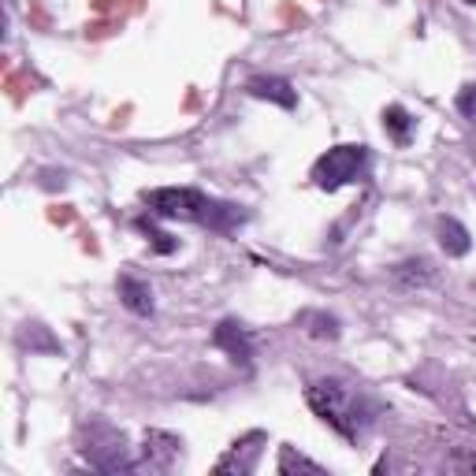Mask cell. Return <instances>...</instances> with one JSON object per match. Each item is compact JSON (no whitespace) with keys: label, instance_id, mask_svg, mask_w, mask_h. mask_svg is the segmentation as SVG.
I'll use <instances>...</instances> for the list:
<instances>
[{"label":"cell","instance_id":"1","mask_svg":"<svg viewBox=\"0 0 476 476\" xmlns=\"http://www.w3.org/2000/svg\"><path fill=\"white\" fill-rule=\"evenodd\" d=\"M306 402L313 406V413L327 420L339 435H346V439H361L368 432L376 417V402L368 399L365 391L350 387V383L342 380H316L306 387Z\"/></svg>","mask_w":476,"mask_h":476},{"label":"cell","instance_id":"2","mask_svg":"<svg viewBox=\"0 0 476 476\" xmlns=\"http://www.w3.org/2000/svg\"><path fill=\"white\" fill-rule=\"evenodd\" d=\"M145 205H149V213L161 216V220H190V223H205V227H213V231H231L234 223L246 220L242 208L208 201L201 190H190V187L145 190Z\"/></svg>","mask_w":476,"mask_h":476},{"label":"cell","instance_id":"3","mask_svg":"<svg viewBox=\"0 0 476 476\" xmlns=\"http://www.w3.org/2000/svg\"><path fill=\"white\" fill-rule=\"evenodd\" d=\"M86 443H82V454L89 458V465L101 469V472H123V469H138L134 461L127 458V443H123V432H115L112 425H101L94 420L89 428H82Z\"/></svg>","mask_w":476,"mask_h":476},{"label":"cell","instance_id":"4","mask_svg":"<svg viewBox=\"0 0 476 476\" xmlns=\"http://www.w3.org/2000/svg\"><path fill=\"white\" fill-rule=\"evenodd\" d=\"M365 164H368L365 145H335V149H327L320 161L313 164V179L320 190H339V187H346V182H353L361 175Z\"/></svg>","mask_w":476,"mask_h":476},{"label":"cell","instance_id":"5","mask_svg":"<svg viewBox=\"0 0 476 476\" xmlns=\"http://www.w3.org/2000/svg\"><path fill=\"white\" fill-rule=\"evenodd\" d=\"M182 454V439L171 432H145V451H142V465L149 472H168Z\"/></svg>","mask_w":476,"mask_h":476},{"label":"cell","instance_id":"6","mask_svg":"<svg viewBox=\"0 0 476 476\" xmlns=\"http://www.w3.org/2000/svg\"><path fill=\"white\" fill-rule=\"evenodd\" d=\"M213 342L231 357L234 365H249V361H253V335H249L238 320H220L216 332H213Z\"/></svg>","mask_w":476,"mask_h":476},{"label":"cell","instance_id":"7","mask_svg":"<svg viewBox=\"0 0 476 476\" xmlns=\"http://www.w3.org/2000/svg\"><path fill=\"white\" fill-rule=\"evenodd\" d=\"M257 443H264V432H249L246 439H238L231 446V454L216 461V472H238V476L253 472L257 469V454H261Z\"/></svg>","mask_w":476,"mask_h":476},{"label":"cell","instance_id":"8","mask_svg":"<svg viewBox=\"0 0 476 476\" xmlns=\"http://www.w3.org/2000/svg\"><path fill=\"white\" fill-rule=\"evenodd\" d=\"M246 89L253 97H264V101H275L280 108H294L298 104V94H294V86L287 82V78H275V75H253L246 82Z\"/></svg>","mask_w":476,"mask_h":476},{"label":"cell","instance_id":"9","mask_svg":"<svg viewBox=\"0 0 476 476\" xmlns=\"http://www.w3.org/2000/svg\"><path fill=\"white\" fill-rule=\"evenodd\" d=\"M119 298H123V306L134 313V316H149L153 313V290L149 283L134 280V275H119Z\"/></svg>","mask_w":476,"mask_h":476},{"label":"cell","instance_id":"10","mask_svg":"<svg viewBox=\"0 0 476 476\" xmlns=\"http://www.w3.org/2000/svg\"><path fill=\"white\" fill-rule=\"evenodd\" d=\"M435 280V272H432V261H425V257H413V261H402L399 268H394V283L399 287H428Z\"/></svg>","mask_w":476,"mask_h":476},{"label":"cell","instance_id":"11","mask_svg":"<svg viewBox=\"0 0 476 476\" xmlns=\"http://www.w3.org/2000/svg\"><path fill=\"white\" fill-rule=\"evenodd\" d=\"M439 246H443L451 257H465L469 249H472V238H469V231L461 227L458 220L446 216V220H439Z\"/></svg>","mask_w":476,"mask_h":476},{"label":"cell","instance_id":"12","mask_svg":"<svg viewBox=\"0 0 476 476\" xmlns=\"http://www.w3.org/2000/svg\"><path fill=\"white\" fill-rule=\"evenodd\" d=\"M298 324L306 327L313 339H339V320H335L332 313H316V309H309V313L298 316Z\"/></svg>","mask_w":476,"mask_h":476},{"label":"cell","instance_id":"13","mask_svg":"<svg viewBox=\"0 0 476 476\" xmlns=\"http://www.w3.org/2000/svg\"><path fill=\"white\" fill-rule=\"evenodd\" d=\"M383 127L391 130V138L399 145H409V134H413V115H409L402 104H391V108L383 112Z\"/></svg>","mask_w":476,"mask_h":476},{"label":"cell","instance_id":"14","mask_svg":"<svg viewBox=\"0 0 476 476\" xmlns=\"http://www.w3.org/2000/svg\"><path fill=\"white\" fill-rule=\"evenodd\" d=\"M280 472L290 476V472H313V476H320L324 465L320 461H309L306 454H294V446H283L280 451Z\"/></svg>","mask_w":476,"mask_h":476},{"label":"cell","instance_id":"15","mask_svg":"<svg viewBox=\"0 0 476 476\" xmlns=\"http://www.w3.org/2000/svg\"><path fill=\"white\" fill-rule=\"evenodd\" d=\"M138 227H142L145 234H149V238H153V249H156V253H175V246H179V242H175V238H171V234H164V231H156V227H153V223H149V220H138Z\"/></svg>","mask_w":476,"mask_h":476},{"label":"cell","instance_id":"16","mask_svg":"<svg viewBox=\"0 0 476 476\" xmlns=\"http://www.w3.org/2000/svg\"><path fill=\"white\" fill-rule=\"evenodd\" d=\"M458 112L461 115H469V119H476V82L472 86H465L458 94Z\"/></svg>","mask_w":476,"mask_h":476},{"label":"cell","instance_id":"17","mask_svg":"<svg viewBox=\"0 0 476 476\" xmlns=\"http://www.w3.org/2000/svg\"><path fill=\"white\" fill-rule=\"evenodd\" d=\"M115 26H119V19H101V23H89V26H86V37H94V42H97V37H108V34L115 30Z\"/></svg>","mask_w":476,"mask_h":476},{"label":"cell","instance_id":"18","mask_svg":"<svg viewBox=\"0 0 476 476\" xmlns=\"http://www.w3.org/2000/svg\"><path fill=\"white\" fill-rule=\"evenodd\" d=\"M26 86H30V82H26V78L23 75H15V71H8V89H11V101H23V94H26Z\"/></svg>","mask_w":476,"mask_h":476},{"label":"cell","instance_id":"19","mask_svg":"<svg viewBox=\"0 0 476 476\" xmlns=\"http://www.w3.org/2000/svg\"><path fill=\"white\" fill-rule=\"evenodd\" d=\"M280 15H283V23H287V26H306V15H301V11H298L294 4H283V8H280Z\"/></svg>","mask_w":476,"mask_h":476},{"label":"cell","instance_id":"20","mask_svg":"<svg viewBox=\"0 0 476 476\" xmlns=\"http://www.w3.org/2000/svg\"><path fill=\"white\" fill-rule=\"evenodd\" d=\"M49 220H52V223H60V227H68V223L75 220V213H71V208H52Z\"/></svg>","mask_w":476,"mask_h":476},{"label":"cell","instance_id":"21","mask_svg":"<svg viewBox=\"0 0 476 476\" xmlns=\"http://www.w3.org/2000/svg\"><path fill=\"white\" fill-rule=\"evenodd\" d=\"M465 4H476V0H465Z\"/></svg>","mask_w":476,"mask_h":476}]
</instances>
